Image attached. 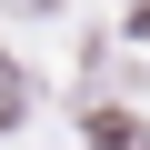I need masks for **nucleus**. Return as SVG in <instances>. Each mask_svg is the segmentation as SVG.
I'll use <instances>...</instances> for the list:
<instances>
[{
    "label": "nucleus",
    "instance_id": "obj_1",
    "mask_svg": "<svg viewBox=\"0 0 150 150\" xmlns=\"http://www.w3.org/2000/svg\"><path fill=\"white\" fill-rule=\"evenodd\" d=\"M10 120H20V70L0 60V130H10Z\"/></svg>",
    "mask_w": 150,
    "mask_h": 150
}]
</instances>
